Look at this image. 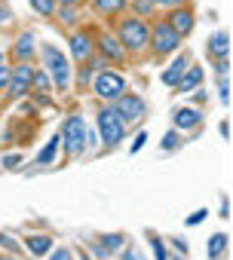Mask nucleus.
Wrapping results in <instances>:
<instances>
[{
  "mask_svg": "<svg viewBox=\"0 0 233 260\" xmlns=\"http://www.w3.org/2000/svg\"><path fill=\"white\" fill-rule=\"evenodd\" d=\"M86 119L80 113H71L65 122H62V132H59V141L65 144V153L68 156H80L86 153Z\"/></svg>",
  "mask_w": 233,
  "mask_h": 260,
  "instance_id": "obj_1",
  "label": "nucleus"
},
{
  "mask_svg": "<svg viewBox=\"0 0 233 260\" xmlns=\"http://www.w3.org/2000/svg\"><path fill=\"white\" fill-rule=\"evenodd\" d=\"M95 125H98L95 132H98V138H101L104 147H116V144L126 138V122L113 113V107H98Z\"/></svg>",
  "mask_w": 233,
  "mask_h": 260,
  "instance_id": "obj_2",
  "label": "nucleus"
},
{
  "mask_svg": "<svg viewBox=\"0 0 233 260\" xmlns=\"http://www.w3.org/2000/svg\"><path fill=\"white\" fill-rule=\"evenodd\" d=\"M116 40H120V46L126 49V55L129 52H141V49H148L151 46V28L144 25V19H126L123 25H120V31H116Z\"/></svg>",
  "mask_w": 233,
  "mask_h": 260,
  "instance_id": "obj_3",
  "label": "nucleus"
},
{
  "mask_svg": "<svg viewBox=\"0 0 233 260\" xmlns=\"http://www.w3.org/2000/svg\"><path fill=\"white\" fill-rule=\"evenodd\" d=\"M40 52H43V58H46V68L52 71V86L65 92V89L71 86V68H68V58H65L55 46H49V43L40 46Z\"/></svg>",
  "mask_w": 233,
  "mask_h": 260,
  "instance_id": "obj_4",
  "label": "nucleus"
},
{
  "mask_svg": "<svg viewBox=\"0 0 233 260\" xmlns=\"http://www.w3.org/2000/svg\"><path fill=\"white\" fill-rule=\"evenodd\" d=\"M92 92L104 101H113V98H120L126 92V77L123 74H116V71H101L95 80H92Z\"/></svg>",
  "mask_w": 233,
  "mask_h": 260,
  "instance_id": "obj_5",
  "label": "nucleus"
},
{
  "mask_svg": "<svg viewBox=\"0 0 233 260\" xmlns=\"http://www.w3.org/2000/svg\"><path fill=\"white\" fill-rule=\"evenodd\" d=\"M110 107H113V113L120 116L123 122H138L144 116V101L138 95H129V92H123L120 98H113Z\"/></svg>",
  "mask_w": 233,
  "mask_h": 260,
  "instance_id": "obj_6",
  "label": "nucleus"
},
{
  "mask_svg": "<svg viewBox=\"0 0 233 260\" xmlns=\"http://www.w3.org/2000/svg\"><path fill=\"white\" fill-rule=\"evenodd\" d=\"M151 46H154L157 55H166V52H175V49L181 46V37H178L166 22H160L157 28H151Z\"/></svg>",
  "mask_w": 233,
  "mask_h": 260,
  "instance_id": "obj_7",
  "label": "nucleus"
},
{
  "mask_svg": "<svg viewBox=\"0 0 233 260\" xmlns=\"http://www.w3.org/2000/svg\"><path fill=\"white\" fill-rule=\"evenodd\" d=\"M68 49H71V58L83 64V61H89V58H92L95 40H92V34H89V31H83V28H80V31H74V34L68 37Z\"/></svg>",
  "mask_w": 233,
  "mask_h": 260,
  "instance_id": "obj_8",
  "label": "nucleus"
},
{
  "mask_svg": "<svg viewBox=\"0 0 233 260\" xmlns=\"http://www.w3.org/2000/svg\"><path fill=\"white\" fill-rule=\"evenodd\" d=\"M98 52H101L104 61H126V49L120 46L116 34H110V31H101L98 34Z\"/></svg>",
  "mask_w": 233,
  "mask_h": 260,
  "instance_id": "obj_9",
  "label": "nucleus"
},
{
  "mask_svg": "<svg viewBox=\"0 0 233 260\" xmlns=\"http://www.w3.org/2000/svg\"><path fill=\"white\" fill-rule=\"evenodd\" d=\"M172 122H175L178 132H187V128H196L202 122V113L196 107H175L172 110Z\"/></svg>",
  "mask_w": 233,
  "mask_h": 260,
  "instance_id": "obj_10",
  "label": "nucleus"
},
{
  "mask_svg": "<svg viewBox=\"0 0 233 260\" xmlns=\"http://www.w3.org/2000/svg\"><path fill=\"white\" fill-rule=\"evenodd\" d=\"M166 25H169L181 40H184V37L193 31V13H190V10H184V7H178V10H172V16H169V22H166Z\"/></svg>",
  "mask_w": 233,
  "mask_h": 260,
  "instance_id": "obj_11",
  "label": "nucleus"
},
{
  "mask_svg": "<svg viewBox=\"0 0 233 260\" xmlns=\"http://www.w3.org/2000/svg\"><path fill=\"white\" fill-rule=\"evenodd\" d=\"M95 245H98V248H101V251L110 257V254H116V251H123V248L129 245V239H126L123 233H101Z\"/></svg>",
  "mask_w": 233,
  "mask_h": 260,
  "instance_id": "obj_12",
  "label": "nucleus"
},
{
  "mask_svg": "<svg viewBox=\"0 0 233 260\" xmlns=\"http://www.w3.org/2000/svg\"><path fill=\"white\" fill-rule=\"evenodd\" d=\"M202 77H206V71L199 68V64H187V71L181 74V80H178V92H193V89H199V83H202Z\"/></svg>",
  "mask_w": 233,
  "mask_h": 260,
  "instance_id": "obj_13",
  "label": "nucleus"
},
{
  "mask_svg": "<svg viewBox=\"0 0 233 260\" xmlns=\"http://www.w3.org/2000/svg\"><path fill=\"white\" fill-rule=\"evenodd\" d=\"M13 58H19V61H31L34 58V34L31 31L19 34V40L13 43Z\"/></svg>",
  "mask_w": 233,
  "mask_h": 260,
  "instance_id": "obj_14",
  "label": "nucleus"
},
{
  "mask_svg": "<svg viewBox=\"0 0 233 260\" xmlns=\"http://www.w3.org/2000/svg\"><path fill=\"white\" fill-rule=\"evenodd\" d=\"M187 58H190V55H187V52H181V55H178V58H175L166 71H163V83H166V86H178L181 74H184V71H187V64H190Z\"/></svg>",
  "mask_w": 233,
  "mask_h": 260,
  "instance_id": "obj_15",
  "label": "nucleus"
},
{
  "mask_svg": "<svg viewBox=\"0 0 233 260\" xmlns=\"http://www.w3.org/2000/svg\"><path fill=\"white\" fill-rule=\"evenodd\" d=\"M25 248H28L31 257H46V254L52 251V239H49V236H37V233H31V236H25Z\"/></svg>",
  "mask_w": 233,
  "mask_h": 260,
  "instance_id": "obj_16",
  "label": "nucleus"
},
{
  "mask_svg": "<svg viewBox=\"0 0 233 260\" xmlns=\"http://www.w3.org/2000/svg\"><path fill=\"white\" fill-rule=\"evenodd\" d=\"M206 49H209V55H212V58H227V49H230V34H227V31L212 34V37H209V43H206Z\"/></svg>",
  "mask_w": 233,
  "mask_h": 260,
  "instance_id": "obj_17",
  "label": "nucleus"
},
{
  "mask_svg": "<svg viewBox=\"0 0 233 260\" xmlns=\"http://www.w3.org/2000/svg\"><path fill=\"white\" fill-rule=\"evenodd\" d=\"M31 80H34V68L28 61H22L16 71H10V86H22V89H31Z\"/></svg>",
  "mask_w": 233,
  "mask_h": 260,
  "instance_id": "obj_18",
  "label": "nucleus"
},
{
  "mask_svg": "<svg viewBox=\"0 0 233 260\" xmlns=\"http://www.w3.org/2000/svg\"><path fill=\"white\" fill-rule=\"evenodd\" d=\"M59 147H62V141H59V135H52V138L46 141V147L37 153L34 166H37V169H40V166H43V169H46V166H52V162H55V153H59Z\"/></svg>",
  "mask_w": 233,
  "mask_h": 260,
  "instance_id": "obj_19",
  "label": "nucleus"
},
{
  "mask_svg": "<svg viewBox=\"0 0 233 260\" xmlns=\"http://www.w3.org/2000/svg\"><path fill=\"white\" fill-rule=\"evenodd\" d=\"M206 251H209V257H221V254L227 251V233H215V236L206 242Z\"/></svg>",
  "mask_w": 233,
  "mask_h": 260,
  "instance_id": "obj_20",
  "label": "nucleus"
},
{
  "mask_svg": "<svg viewBox=\"0 0 233 260\" xmlns=\"http://www.w3.org/2000/svg\"><path fill=\"white\" fill-rule=\"evenodd\" d=\"M92 7L98 13H104V16H113V13L126 10V0H92Z\"/></svg>",
  "mask_w": 233,
  "mask_h": 260,
  "instance_id": "obj_21",
  "label": "nucleus"
},
{
  "mask_svg": "<svg viewBox=\"0 0 233 260\" xmlns=\"http://www.w3.org/2000/svg\"><path fill=\"white\" fill-rule=\"evenodd\" d=\"M181 147V132H178V128H172V132L160 141V150H178Z\"/></svg>",
  "mask_w": 233,
  "mask_h": 260,
  "instance_id": "obj_22",
  "label": "nucleus"
},
{
  "mask_svg": "<svg viewBox=\"0 0 233 260\" xmlns=\"http://www.w3.org/2000/svg\"><path fill=\"white\" fill-rule=\"evenodd\" d=\"M31 10L37 16H52L55 13V0H31Z\"/></svg>",
  "mask_w": 233,
  "mask_h": 260,
  "instance_id": "obj_23",
  "label": "nucleus"
},
{
  "mask_svg": "<svg viewBox=\"0 0 233 260\" xmlns=\"http://www.w3.org/2000/svg\"><path fill=\"white\" fill-rule=\"evenodd\" d=\"M52 86V80H49V74L46 71H34V80H31V89H40V92H46Z\"/></svg>",
  "mask_w": 233,
  "mask_h": 260,
  "instance_id": "obj_24",
  "label": "nucleus"
},
{
  "mask_svg": "<svg viewBox=\"0 0 233 260\" xmlns=\"http://www.w3.org/2000/svg\"><path fill=\"white\" fill-rule=\"evenodd\" d=\"M151 245H154V260H169V248L160 236H151Z\"/></svg>",
  "mask_w": 233,
  "mask_h": 260,
  "instance_id": "obj_25",
  "label": "nucleus"
},
{
  "mask_svg": "<svg viewBox=\"0 0 233 260\" xmlns=\"http://www.w3.org/2000/svg\"><path fill=\"white\" fill-rule=\"evenodd\" d=\"M55 16H59V22H62V25H71V22L77 19V13H74V7H68V4H62V7H55Z\"/></svg>",
  "mask_w": 233,
  "mask_h": 260,
  "instance_id": "obj_26",
  "label": "nucleus"
},
{
  "mask_svg": "<svg viewBox=\"0 0 233 260\" xmlns=\"http://www.w3.org/2000/svg\"><path fill=\"white\" fill-rule=\"evenodd\" d=\"M0 245H4L10 254H22V245H19V242H16L10 233H4V230H0Z\"/></svg>",
  "mask_w": 233,
  "mask_h": 260,
  "instance_id": "obj_27",
  "label": "nucleus"
},
{
  "mask_svg": "<svg viewBox=\"0 0 233 260\" xmlns=\"http://www.w3.org/2000/svg\"><path fill=\"white\" fill-rule=\"evenodd\" d=\"M22 166H25V156H22V153H7V156H4V169L16 172V169H22Z\"/></svg>",
  "mask_w": 233,
  "mask_h": 260,
  "instance_id": "obj_28",
  "label": "nucleus"
},
{
  "mask_svg": "<svg viewBox=\"0 0 233 260\" xmlns=\"http://www.w3.org/2000/svg\"><path fill=\"white\" fill-rule=\"evenodd\" d=\"M120 260H144V254H141L138 248H132V245H126V248H123V254H120Z\"/></svg>",
  "mask_w": 233,
  "mask_h": 260,
  "instance_id": "obj_29",
  "label": "nucleus"
},
{
  "mask_svg": "<svg viewBox=\"0 0 233 260\" xmlns=\"http://www.w3.org/2000/svg\"><path fill=\"white\" fill-rule=\"evenodd\" d=\"M218 92H221V101L227 104V101H230V80H227V77H221V83H218Z\"/></svg>",
  "mask_w": 233,
  "mask_h": 260,
  "instance_id": "obj_30",
  "label": "nucleus"
},
{
  "mask_svg": "<svg viewBox=\"0 0 233 260\" xmlns=\"http://www.w3.org/2000/svg\"><path fill=\"white\" fill-rule=\"evenodd\" d=\"M46 260H74V254H71L68 248H55V251H52Z\"/></svg>",
  "mask_w": 233,
  "mask_h": 260,
  "instance_id": "obj_31",
  "label": "nucleus"
},
{
  "mask_svg": "<svg viewBox=\"0 0 233 260\" xmlns=\"http://www.w3.org/2000/svg\"><path fill=\"white\" fill-rule=\"evenodd\" d=\"M206 214H209L206 208H199V211H193V214L187 217V226H196V223H202V220H206Z\"/></svg>",
  "mask_w": 233,
  "mask_h": 260,
  "instance_id": "obj_32",
  "label": "nucleus"
},
{
  "mask_svg": "<svg viewBox=\"0 0 233 260\" xmlns=\"http://www.w3.org/2000/svg\"><path fill=\"white\" fill-rule=\"evenodd\" d=\"M151 10H154L151 0H135V13H138V16H148Z\"/></svg>",
  "mask_w": 233,
  "mask_h": 260,
  "instance_id": "obj_33",
  "label": "nucleus"
},
{
  "mask_svg": "<svg viewBox=\"0 0 233 260\" xmlns=\"http://www.w3.org/2000/svg\"><path fill=\"white\" fill-rule=\"evenodd\" d=\"M144 144H148V135H144V132H138V135H135V141H132V147H129V150H132V153H138V150H141V147H144Z\"/></svg>",
  "mask_w": 233,
  "mask_h": 260,
  "instance_id": "obj_34",
  "label": "nucleus"
},
{
  "mask_svg": "<svg viewBox=\"0 0 233 260\" xmlns=\"http://www.w3.org/2000/svg\"><path fill=\"white\" fill-rule=\"evenodd\" d=\"M151 4H154V7H163V10H166V7H184L187 0H151Z\"/></svg>",
  "mask_w": 233,
  "mask_h": 260,
  "instance_id": "obj_35",
  "label": "nucleus"
},
{
  "mask_svg": "<svg viewBox=\"0 0 233 260\" xmlns=\"http://www.w3.org/2000/svg\"><path fill=\"white\" fill-rule=\"evenodd\" d=\"M10 86V68H0V89Z\"/></svg>",
  "mask_w": 233,
  "mask_h": 260,
  "instance_id": "obj_36",
  "label": "nucleus"
},
{
  "mask_svg": "<svg viewBox=\"0 0 233 260\" xmlns=\"http://www.w3.org/2000/svg\"><path fill=\"white\" fill-rule=\"evenodd\" d=\"M172 245H175L181 254H187V242H184V239H172Z\"/></svg>",
  "mask_w": 233,
  "mask_h": 260,
  "instance_id": "obj_37",
  "label": "nucleus"
},
{
  "mask_svg": "<svg viewBox=\"0 0 233 260\" xmlns=\"http://www.w3.org/2000/svg\"><path fill=\"white\" fill-rule=\"evenodd\" d=\"M7 19H10V10H7V7H0V22H7Z\"/></svg>",
  "mask_w": 233,
  "mask_h": 260,
  "instance_id": "obj_38",
  "label": "nucleus"
},
{
  "mask_svg": "<svg viewBox=\"0 0 233 260\" xmlns=\"http://www.w3.org/2000/svg\"><path fill=\"white\" fill-rule=\"evenodd\" d=\"M59 4H68V7H74V4H77V0H59Z\"/></svg>",
  "mask_w": 233,
  "mask_h": 260,
  "instance_id": "obj_39",
  "label": "nucleus"
},
{
  "mask_svg": "<svg viewBox=\"0 0 233 260\" xmlns=\"http://www.w3.org/2000/svg\"><path fill=\"white\" fill-rule=\"evenodd\" d=\"M0 68H4V52H0Z\"/></svg>",
  "mask_w": 233,
  "mask_h": 260,
  "instance_id": "obj_40",
  "label": "nucleus"
},
{
  "mask_svg": "<svg viewBox=\"0 0 233 260\" xmlns=\"http://www.w3.org/2000/svg\"><path fill=\"white\" fill-rule=\"evenodd\" d=\"M169 260H184V257H169Z\"/></svg>",
  "mask_w": 233,
  "mask_h": 260,
  "instance_id": "obj_41",
  "label": "nucleus"
},
{
  "mask_svg": "<svg viewBox=\"0 0 233 260\" xmlns=\"http://www.w3.org/2000/svg\"><path fill=\"white\" fill-rule=\"evenodd\" d=\"M83 260H89V254H83Z\"/></svg>",
  "mask_w": 233,
  "mask_h": 260,
  "instance_id": "obj_42",
  "label": "nucleus"
},
{
  "mask_svg": "<svg viewBox=\"0 0 233 260\" xmlns=\"http://www.w3.org/2000/svg\"><path fill=\"white\" fill-rule=\"evenodd\" d=\"M101 260H110V257H101Z\"/></svg>",
  "mask_w": 233,
  "mask_h": 260,
  "instance_id": "obj_43",
  "label": "nucleus"
},
{
  "mask_svg": "<svg viewBox=\"0 0 233 260\" xmlns=\"http://www.w3.org/2000/svg\"><path fill=\"white\" fill-rule=\"evenodd\" d=\"M0 141H4V135H0Z\"/></svg>",
  "mask_w": 233,
  "mask_h": 260,
  "instance_id": "obj_44",
  "label": "nucleus"
},
{
  "mask_svg": "<svg viewBox=\"0 0 233 260\" xmlns=\"http://www.w3.org/2000/svg\"><path fill=\"white\" fill-rule=\"evenodd\" d=\"M0 260H7V257H0Z\"/></svg>",
  "mask_w": 233,
  "mask_h": 260,
  "instance_id": "obj_45",
  "label": "nucleus"
}]
</instances>
